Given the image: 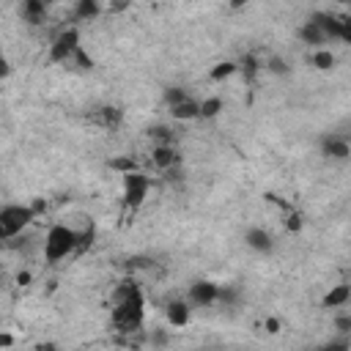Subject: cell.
Returning <instances> with one entry per match:
<instances>
[{"label":"cell","instance_id":"6da1fadb","mask_svg":"<svg viewBox=\"0 0 351 351\" xmlns=\"http://www.w3.org/2000/svg\"><path fill=\"white\" fill-rule=\"evenodd\" d=\"M112 310H110V324L118 329V332H140L143 329V321H145V296H143V288L126 277L115 285L112 291V299H110Z\"/></svg>","mask_w":351,"mask_h":351},{"label":"cell","instance_id":"7a4b0ae2","mask_svg":"<svg viewBox=\"0 0 351 351\" xmlns=\"http://www.w3.org/2000/svg\"><path fill=\"white\" fill-rule=\"evenodd\" d=\"M71 255H77V230L63 225V222H55L44 233V261L47 263H60Z\"/></svg>","mask_w":351,"mask_h":351},{"label":"cell","instance_id":"3957f363","mask_svg":"<svg viewBox=\"0 0 351 351\" xmlns=\"http://www.w3.org/2000/svg\"><path fill=\"white\" fill-rule=\"evenodd\" d=\"M36 219V211L30 203H5L0 208V239H16L22 236V230Z\"/></svg>","mask_w":351,"mask_h":351},{"label":"cell","instance_id":"277c9868","mask_svg":"<svg viewBox=\"0 0 351 351\" xmlns=\"http://www.w3.org/2000/svg\"><path fill=\"white\" fill-rule=\"evenodd\" d=\"M121 178H123V211L126 214H137V208L145 203V197L151 192V178L143 170L126 173Z\"/></svg>","mask_w":351,"mask_h":351},{"label":"cell","instance_id":"5b68a950","mask_svg":"<svg viewBox=\"0 0 351 351\" xmlns=\"http://www.w3.org/2000/svg\"><path fill=\"white\" fill-rule=\"evenodd\" d=\"M82 44H80V27L77 25H69V27H63L55 38H52V44H49V63H71V58H74V52L80 49Z\"/></svg>","mask_w":351,"mask_h":351},{"label":"cell","instance_id":"8992f818","mask_svg":"<svg viewBox=\"0 0 351 351\" xmlns=\"http://www.w3.org/2000/svg\"><path fill=\"white\" fill-rule=\"evenodd\" d=\"M186 299H189L192 307H208V304H217V302H219V285L211 282V280H197V282L189 285Z\"/></svg>","mask_w":351,"mask_h":351},{"label":"cell","instance_id":"52a82bcc","mask_svg":"<svg viewBox=\"0 0 351 351\" xmlns=\"http://www.w3.org/2000/svg\"><path fill=\"white\" fill-rule=\"evenodd\" d=\"M244 244L258 255H271L274 252V236L261 225H252V228L244 230Z\"/></svg>","mask_w":351,"mask_h":351},{"label":"cell","instance_id":"ba28073f","mask_svg":"<svg viewBox=\"0 0 351 351\" xmlns=\"http://www.w3.org/2000/svg\"><path fill=\"white\" fill-rule=\"evenodd\" d=\"M321 154L326 159H337V162H346L351 159V143L340 134H324L321 137Z\"/></svg>","mask_w":351,"mask_h":351},{"label":"cell","instance_id":"9c48e42d","mask_svg":"<svg viewBox=\"0 0 351 351\" xmlns=\"http://www.w3.org/2000/svg\"><path fill=\"white\" fill-rule=\"evenodd\" d=\"M165 318H167V324L173 329H184L192 321V304H189V299H173V302H167Z\"/></svg>","mask_w":351,"mask_h":351},{"label":"cell","instance_id":"30bf717a","mask_svg":"<svg viewBox=\"0 0 351 351\" xmlns=\"http://www.w3.org/2000/svg\"><path fill=\"white\" fill-rule=\"evenodd\" d=\"M296 36H299V41L302 44H307V47H324L326 41H329V36L321 30V25L318 22H313V19H307V22H302L299 25V30H296Z\"/></svg>","mask_w":351,"mask_h":351},{"label":"cell","instance_id":"8fae6325","mask_svg":"<svg viewBox=\"0 0 351 351\" xmlns=\"http://www.w3.org/2000/svg\"><path fill=\"white\" fill-rule=\"evenodd\" d=\"M151 162H154L156 170H173L181 162V154L176 151V145H154Z\"/></svg>","mask_w":351,"mask_h":351},{"label":"cell","instance_id":"7c38bea8","mask_svg":"<svg viewBox=\"0 0 351 351\" xmlns=\"http://www.w3.org/2000/svg\"><path fill=\"white\" fill-rule=\"evenodd\" d=\"M351 302V285L348 282H340V285H332L324 299H321V307L324 310H335V307H346Z\"/></svg>","mask_w":351,"mask_h":351},{"label":"cell","instance_id":"4fadbf2b","mask_svg":"<svg viewBox=\"0 0 351 351\" xmlns=\"http://www.w3.org/2000/svg\"><path fill=\"white\" fill-rule=\"evenodd\" d=\"M310 19L321 25V30L329 36V41H343V22H340V16H332L326 11H315Z\"/></svg>","mask_w":351,"mask_h":351},{"label":"cell","instance_id":"5bb4252c","mask_svg":"<svg viewBox=\"0 0 351 351\" xmlns=\"http://www.w3.org/2000/svg\"><path fill=\"white\" fill-rule=\"evenodd\" d=\"M93 121H96L101 129H110V132H115V129L123 123V110H121V107H115V104L99 107V110H96V115H93Z\"/></svg>","mask_w":351,"mask_h":351},{"label":"cell","instance_id":"9a60e30c","mask_svg":"<svg viewBox=\"0 0 351 351\" xmlns=\"http://www.w3.org/2000/svg\"><path fill=\"white\" fill-rule=\"evenodd\" d=\"M47 0H22V19L30 25H41L47 19Z\"/></svg>","mask_w":351,"mask_h":351},{"label":"cell","instance_id":"2e32d148","mask_svg":"<svg viewBox=\"0 0 351 351\" xmlns=\"http://www.w3.org/2000/svg\"><path fill=\"white\" fill-rule=\"evenodd\" d=\"M170 115H173L176 121H197V118H200V101L189 96V99H184L181 104L170 107Z\"/></svg>","mask_w":351,"mask_h":351},{"label":"cell","instance_id":"e0dca14e","mask_svg":"<svg viewBox=\"0 0 351 351\" xmlns=\"http://www.w3.org/2000/svg\"><path fill=\"white\" fill-rule=\"evenodd\" d=\"M101 14V0H74V19L90 22Z\"/></svg>","mask_w":351,"mask_h":351},{"label":"cell","instance_id":"ac0fdd59","mask_svg":"<svg viewBox=\"0 0 351 351\" xmlns=\"http://www.w3.org/2000/svg\"><path fill=\"white\" fill-rule=\"evenodd\" d=\"M107 167H110L112 173H118V176H126V173L140 170V162H137L132 154H118V156H110V159H107Z\"/></svg>","mask_w":351,"mask_h":351},{"label":"cell","instance_id":"d6986e66","mask_svg":"<svg viewBox=\"0 0 351 351\" xmlns=\"http://www.w3.org/2000/svg\"><path fill=\"white\" fill-rule=\"evenodd\" d=\"M261 69H263V63L258 60L255 52L241 55V60H239V71H241V80H244V82H255V77H258Z\"/></svg>","mask_w":351,"mask_h":351},{"label":"cell","instance_id":"ffe728a7","mask_svg":"<svg viewBox=\"0 0 351 351\" xmlns=\"http://www.w3.org/2000/svg\"><path fill=\"white\" fill-rule=\"evenodd\" d=\"M145 134L151 137L154 145H173V143H176V132H173L167 123H154V126H148Z\"/></svg>","mask_w":351,"mask_h":351},{"label":"cell","instance_id":"44dd1931","mask_svg":"<svg viewBox=\"0 0 351 351\" xmlns=\"http://www.w3.org/2000/svg\"><path fill=\"white\" fill-rule=\"evenodd\" d=\"M310 63H313L318 71H332L335 63H337V58H335L332 49H326V47H315V52L310 55Z\"/></svg>","mask_w":351,"mask_h":351},{"label":"cell","instance_id":"7402d4cb","mask_svg":"<svg viewBox=\"0 0 351 351\" xmlns=\"http://www.w3.org/2000/svg\"><path fill=\"white\" fill-rule=\"evenodd\" d=\"M233 74H239V60H219L217 66H211L208 80L222 82V80H228V77H233Z\"/></svg>","mask_w":351,"mask_h":351},{"label":"cell","instance_id":"603a6c76","mask_svg":"<svg viewBox=\"0 0 351 351\" xmlns=\"http://www.w3.org/2000/svg\"><path fill=\"white\" fill-rule=\"evenodd\" d=\"M222 110H225V101L219 96H208L200 101V121H214V118H219Z\"/></svg>","mask_w":351,"mask_h":351},{"label":"cell","instance_id":"cb8c5ba5","mask_svg":"<svg viewBox=\"0 0 351 351\" xmlns=\"http://www.w3.org/2000/svg\"><path fill=\"white\" fill-rule=\"evenodd\" d=\"M96 241V225L88 219L82 230H77V255H82L85 250H90V244Z\"/></svg>","mask_w":351,"mask_h":351},{"label":"cell","instance_id":"d4e9b609","mask_svg":"<svg viewBox=\"0 0 351 351\" xmlns=\"http://www.w3.org/2000/svg\"><path fill=\"white\" fill-rule=\"evenodd\" d=\"M282 225H285V230H288V233H302V230H304V217H302V211H296V208L285 211Z\"/></svg>","mask_w":351,"mask_h":351},{"label":"cell","instance_id":"484cf974","mask_svg":"<svg viewBox=\"0 0 351 351\" xmlns=\"http://www.w3.org/2000/svg\"><path fill=\"white\" fill-rule=\"evenodd\" d=\"M263 69H266V71H271V74H277V77H285V74L291 71L288 60H285V58H280V55H271V58L263 63Z\"/></svg>","mask_w":351,"mask_h":351},{"label":"cell","instance_id":"4316f807","mask_svg":"<svg viewBox=\"0 0 351 351\" xmlns=\"http://www.w3.org/2000/svg\"><path fill=\"white\" fill-rule=\"evenodd\" d=\"M184 99H189L186 88H178V85L165 88V104H167V110H170V107H176V104H181Z\"/></svg>","mask_w":351,"mask_h":351},{"label":"cell","instance_id":"83f0119b","mask_svg":"<svg viewBox=\"0 0 351 351\" xmlns=\"http://www.w3.org/2000/svg\"><path fill=\"white\" fill-rule=\"evenodd\" d=\"M71 63L77 66V69H82V71H90L93 66H96V60H93V55L85 49V47H80L77 52H74V58H71Z\"/></svg>","mask_w":351,"mask_h":351},{"label":"cell","instance_id":"f1b7e54d","mask_svg":"<svg viewBox=\"0 0 351 351\" xmlns=\"http://www.w3.org/2000/svg\"><path fill=\"white\" fill-rule=\"evenodd\" d=\"M239 302V291L233 285H219V304H236Z\"/></svg>","mask_w":351,"mask_h":351},{"label":"cell","instance_id":"f546056e","mask_svg":"<svg viewBox=\"0 0 351 351\" xmlns=\"http://www.w3.org/2000/svg\"><path fill=\"white\" fill-rule=\"evenodd\" d=\"M263 329H266V335H277L282 329V324L277 315H269V318H263Z\"/></svg>","mask_w":351,"mask_h":351},{"label":"cell","instance_id":"4dcf8cb0","mask_svg":"<svg viewBox=\"0 0 351 351\" xmlns=\"http://www.w3.org/2000/svg\"><path fill=\"white\" fill-rule=\"evenodd\" d=\"M335 329L340 335H351V315H337L335 318Z\"/></svg>","mask_w":351,"mask_h":351},{"label":"cell","instance_id":"1f68e13d","mask_svg":"<svg viewBox=\"0 0 351 351\" xmlns=\"http://www.w3.org/2000/svg\"><path fill=\"white\" fill-rule=\"evenodd\" d=\"M30 206H33V211H36V217H41V214H47V208H49V203H47L44 197H36V200H33Z\"/></svg>","mask_w":351,"mask_h":351},{"label":"cell","instance_id":"d6a6232c","mask_svg":"<svg viewBox=\"0 0 351 351\" xmlns=\"http://www.w3.org/2000/svg\"><path fill=\"white\" fill-rule=\"evenodd\" d=\"M143 266H148L145 258H129V261H126V269H129V271H132V269H143Z\"/></svg>","mask_w":351,"mask_h":351},{"label":"cell","instance_id":"836d02e7","mask_svg":"<svg viewBox=\"0 0 351 351\" xmlns=\"http://www.w3.org/2000/svg\"><path fill=\"white\" fill-rule=\"evenodd\" d=\"M340 22H343V41H348V36H351V14L340 16Z\"/></svg>","mask_w":351,"mask_h":351},{"label":"cell","instance_id":"e575fe53","mask_svg":"<svg viewBox=\"0 0 351 351\" xmlns=\"http://www.w3.org/2000/svg\"><path fill=\"white\" fill-rule=\"evenodd\" d=\"M14 346V337L8 335V332H0V348L5 351V348H11Z\"/></svg>","mask_w":351,"mask_h":351},{"label":"cell","instance_id":"d590c367","mask_svg":"<svg viewBox=\"0 0 351 351\" xmlns=\"http://www.w3.org/2000/svg\"><path fill=\"white\" fill-rule=\"evenodd\" d=\"M30 280H33L30 271H19V274H16V285H30Z\"/></svg>","mask_w":351,"mask_h":351},{"label":"cell","instance_id":"8d00e7d4","mask_svg":"<svg viewBox=\"0 0 351 351\" xmlns=\"http://www.w3.org/2000/svg\"><path fill=\"white\" fill-rule=\"evenodd\" d=\"M247 3H250V0H228V5H230L233 11H239V8H244Z\"/></svg>","mask_w":351,"mask_h":351},{"label":"cell","instance_id":"74e56055","mask_svg":"<svg viewBox=\"0 0 351 351\" xmlns=\"http://www.w3.org/2000/svg\"><path fill=\"white\" fill-rule=\"evenodd\" d=\"M335 3H343V5H351V0H335Z\"/></svg>","mask_w":351,"mask_h":351},{"label":"cell","instance_id":"f35d334b","mask_svg":"<svg viewBox=\"0 0 351 351\" xmlns=\"http://www.w3.org/2000/svg\"><path fill=\"white\" fill-rule=\"evenodd\" d=\"M47 3H49V5H52V3H58V0H47Z\"/></svg>","mask_w":351,"mask_h":351},{"label":"cell","instance_id":"ab89813d","mask_svg":"<svg viewBox=\"0 0 351 351\" xmlns=\"http://www.w3.org/2000/svg\"><path fill=\"white\" fill-rule=\"evenodd\" d=\"M348 44H351V36H348Z\"/></svg>","mask_w":351,"mask_h":351}]
</instances>
